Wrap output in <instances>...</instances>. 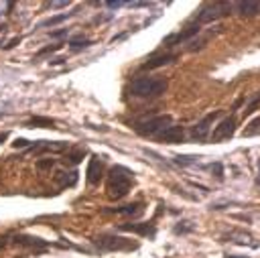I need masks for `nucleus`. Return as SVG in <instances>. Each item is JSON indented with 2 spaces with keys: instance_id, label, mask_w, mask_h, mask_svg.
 I'll return each mask as SVG.
<instances>
[{
  "instance_id": "obj_1",
  "label": "nucleus",
  "mask_w": 260,
  "mask_h": 258,
  "mask_svg": "<svg viewBox=\"0 0 260 258\" xmlns=\"http://www.w3.org/2000/svg\"><path fill=\"white\" fill-rule=\"evenodd\" d=\"M134 183L132 171H128L122 165H116L108 171V179H106V193L110 199H122L130 193Z\"/></svg>"
},
{
  "instance_id": "obj_2",
  "label": "nucleus",
  "mask_w": 260,
  "mask_h": 258,
  "mask_svg": "<svg viewBox=\"0 0 260 258\" xmlns=\"http://www.w3.org/2000/svg\"><path fill=\"white\" fill-rule=\"evenodd\" d=\"M169 83L162 77H138L130 83V93L134 98H158L167 91Z\"/></svg>"
},
{
  "instance_id": "obj_3",
  "label": "nucleus",
  "mask_w": 260,
  "mask_h": 258,
  "mask_svg": "<svg viewBox=\"0 0 260 258\" xmlns=\"http://www.w3.org/2000/svg\"><path fill=\"white\" fill-rule=\"evenodd\" d=\"M230 12H232V4H228V2H209V4H203L199 10H195L193 22H197L199 26L209 24L213 20H219V18L228 16Z\"/></svg>"
},
{
  "instance_id": "obj_4",
  "label": "nucleus",
  "mask_w": 260,
  "mask_h": 258,
  "mask_svg": "<svg viewBox=\"0 0 260 258\" xmlns=\"http://www.w3.org/2000/svg\"><path fill=\"white\" fill-rule=\"evenodd\" d=\"M171 116L169 114H162V116H154V118H148V120H140L136 122L134 130L140 134V136H158L165 128L171 126Z\"/></svg>"
},
{
  "instance_id": "obj_5",
  "label": "nucleus",
  "mask_w": 260,
  "mask_h": 258,
  "mask_svg": "<svg viewBox=\"0 0 260 258\" xmlns=\"http://www.w3.org/2000/svg\"><path fill=\"white\" fill-rule=\"evenodd\" d=\"M93 244L104 252H124V250H136V242H128L122 236H98L93 238Z\"/></svg>"
},
{
  "instance_id": "obj_6",
  "label": "nucleus",
  "mask_w": 260,
  "mask_h": 258,
  "mask_svg": "<svg viewBox=\"0 0 260 258\" xmlns=\"http://www.w3.org/2000/svg\"><path fill=\"white\" fill-rule=\"evenodd\" d=\"M219 110H215V112H209L205 118H201L197 124H193L191 126V138L193 140H197V142H203L207 136H209V130H211V126H213V122L219 118Z\"/></svg>"
},
{
  "instance_id": "obj_7",
  "label": "nucleus",
  "mask_w": 260,
  "mask_h": 258,
  "mask_svg": "<svg viewBox=\"0 0 260 258\" xmlns=\"http://www.w3.org/2000/svg\"><path fill=\"white\" fill-rule=\"evenodd\" d=\"M199 30H201V26H199L197 22H189V24H187V26H183L181 30H177V33H173V35H169V37L162 41V45H165V47H175V45L187 43V41H191L195 35H199Z\"/></svg>"
},
{
  "instance_id": "obj_8",
  "label": "nucleus",
  "mask_w": 260,
  "mask_h": 258,
  "mask_svg": "<svg viewBox=\"0 0 260 258\" xmlns=\"http://www.w3.org/2000/svg\"><path fill=\"white\" fill-rule=\"evenodd\" d=\"M236 132V116H228L223 118L211 132V142H223V140H230Z\"/></svg>"
},
{
  "instance_id": "obj_9",
  "label": "nucleus",
  "mask_w": 260,
  "mask_h": 258,
  "mask_svg": "<svg viewBox=\"0 0 260 258\" xmlns=\"http://www.w3.org/2000/svg\"><path fill=\"white\" fill-rule=\"evenodd\" d=\"M69 144L63 142V140H35L30 146H28V152L32 154H43V152H63L67 150Z\"/></svg>"
},
{
  "instance_id": "obj_10",
  "label": "nucleus",
  "mask_w": 260,
  "mask_h": 258,
  "mask_svg": "<svg viewBox=\"0 0 260 258\" xmlns=\"http://www.w3.org/2000/svg\"><path fill=\"white\" fill-rule=\"evenodd\" d=\"M118 230L132 232V234H138V236H144V238H154L156 236V225L152 221H146V223H120Z\"/></svg>"
},
{
  "instance_id": "obj_11",
  "label": "nucleus",
  "mask_w": 260,
  "mask_h": 258,
  "mask_svg": "<svg viewBox=\"0 0 260 258\" xmlns=\"http://www.w3.org/2000/svg\"><path fill=\"white\" fill-rule=\"evenodd\" d=\"M104 177V163L100 160V156H91L89 165H87V173H85V181L87 185H98Z\"/></svg>"
},
{
  "instance_id": "obj_12",
  "label": "nucleus",
  "mask_w": 260,
  "mask_h": 258,
  "mask_svg": "<svg viewBox=\"0 0 260 258\" xmlns=\"http://www.w3.org/2000/svg\"><path fill=\"white\" fill-rule=\"evenodd\" d=\"M175 59H177L175 53H154L142 63V69H158V67H165L169 63H173Z\"/></svg>"
},
{
  "instance_id": "obj_13",
  "label": "nucleus",
  "mask_w": 260,
  "mask_h": 258,
  "mask_svg": "<svg viewBox=\"0 0 260 258\" xmlns=\"http://www.w3.org/2000/svg\"><path fill=\"white\" fill-rule=\"evenodd\" d=\"M158 138H160L162 142H167V144H179V142H183V138H185V130H183V126L171 124L169 128H165V130L158 134Z\"/></svg>"
},
{
  "instance_id": "obj_14",
  "label": "nucleus",
  "mask_w": 260,
  "mask_h": 258,
  "mask_svg": "<svg viewBox=\"0 0 260 258\" xmlns=\"http://www.w3.org/2000/svg\"><path fill=\"white\" fill-rule=\"evenodd\" d=\"M12 244L22 246V248H49L51 246V242H45V240H41L37 236H24V234L14 236L12 238Z\"/></svg>"
},
{
  "instance_id": "obj_15",
  "label": "nucleus",
  "mask_w": 260,
  "mask_h": 258,
  "mask_svg": "<svg viewBox=\"0 0 260 258\" xmlns=\"http://www.w3.org/2000/svg\"><path fill=\"white\" fill-rule=\"evenodd\" d=\"M142 211H144V203H142V201L128 203V205H124V207H116V209H112V213L126 215V217H138Z\"/></svg>"
},
{
  "instance_id": "obj_16",
  "label": "nucleus",
  "mask_w": 260,
  "mask_h": 258,
  "mask_svg": "<svg viewBox=\"0 0 260 258\" xmlns=\"http://www.w3.org/2000/svg\"><path fill=\"white\" fill-rule=\"evenodd\" d=\"M228 242H234V244H242V246H252V248H258L260 244L258 242H254V238L252 236H248L246 232H230L228 234Z\"/></svg>"
},
{
  "instance_id": "obj_17",
  "label": "nucleus",
  "mask_w": 260,
  "mask_h": 258,
  "mask_svg": "<svg viewBox=\"0 0 260 258\" xmlns=\"http://www.w3.org/2000/svg\"><path fill=\"white\" fill-rule=\"evenodd\" d=\"M57 183H59V187L61 189H65V187H73L75 183H77V179H79V175H77V171H61V173H57Z\"/></svg>"
},
{
  "instance_id": "obj_18",
  "label": "nucleus",
  "mask_w": 260,
  "mask_h": 258,
  "mask_svg": "<svg viewBox=\"0 0 260 258\" xmlns=\"http://www.w3.org/2000/svg\"><path fill=\"white\" fill-rule=\"evenodd\" d=\"M240 16H246V18H252L260 12V2H238L236 4Z\"/></svg>"
},
{
  "instance_id": "obj_19",
  "label": "nucleus",
  "mask_w": 260,
  "mask_h": 258,
  "mask_svg": "<svg viewBox=\"0 0 260 258\" xmlns=\"http://www.w3.org/2000/svg\"><path fill=\"white\" fill-rule=\"evenodd\" d=\"M53 124H55V120H51V118L35 116V118H30L24 126H26V128H53Z\"/></svg>"
},
{
  "instance_id": "obj_20",
  "label": "nucleus",
  "mask_w": 260,
  "mask_h": 258,
  "mask_svg": "<svg viewBox=\"0 0 260 258\" xmlns=\"http://www.w3.org/2000/svg\"><path fill=\"white\" fill-rule=\"evenodd\" d=\"M69 16H71L69 12H63V14H55V16H49V18H45V20H41V22H39V28H45V26H55V24H61V22H65V20H67Z\"/></svg>"
},
{
  "instance_id": "obj_21",
  "label": "nucleus",
  "mask_w": 260,
  "mask_h": 258,
  "mask_svg": "<svg viewBox=\"0 0 260 258\" xmlns=\"http://www.w3.org/2000/svg\"><path fill=\"white\" fill-rule=\"evenodd\" d=\"M89 45H91V41H89V39H85V37H81V35H79V37H73V39L69 41V47H71L73 51H81V49H87Z\"/></svg>"
},
{
  "instance_id": "obj_22",
  "label": "nucleus",
  "mask_w": 260,
  "mask_h": 258,
  "mask_svg": "<svg viewBox=\"0 0 260 258\" xmlns=\"http://www.w3.org/2000/svg\"><path fill=\"white\" fill-rule=\"evenodd\" d=\"M197 160H199V156H195V154H177V156L173 158V163H175V165H181V167L195 165Z\"/></svg>"
},
{
  "instance_id": "obj_23",
  "label": "nucleus",
  "mask_w": 260,
  "mask_h": 258,
  "mask_svg": "<svg viewBox=\"0 0 260 258\" xmlns=\"http://www.w3.org/2000/svg\"><path fill=\"white\" fill-rule=\"evenodd\" d=\"M242 134H244V136H256V134H260V116L254 118V120H250Z\"/></svg>"
},
{
  "instance_id": "obj_24",
  "label": "nucleus",
  "mask_w": 260,
  "mask_h": 258,
  "mask_svg": "<svg viewBox=\"0 0 260 258\" xmlns=\"http://www.w3.org/2000/svg\"><path fill=\"white\" fill-rule=\"evenodd\" d=\"M83 156H85V148H75V150H71V152L67 154V160H69L71 165H77V163H81Z\"/></svg>"
},
{
  "instance_id": "obj_25",
  "label": "nucleus",
  "mask_w": 260,
  "mask_h": 258,
  "mask_svg": "<svg viewBox=\"0 0 260 258\" xmlns=\"http://www.w3.org/2000/svg\"><path fill=\"white\" fill-rule=\"evenodd\" d=\"M59 49H61V43H55V45L43 47L41 51H37V53H35V59H41V57H45V55H51V53H55V51H59Z\"/></svg>"
},
{
  "instance_id": "obj_26",
  "label": "nucleus",
  "mask_w": 260,
  "mask_h": 258,
  "mask_svg": "<svg viewBox=\"0 0 260 258\" xmlns=\"http://www.w3.org/2000/svg\"><path fill=\"white\" fill-rule=\"evenodd\" d=\"M195 230V225L191 223V221H179L177 225H175V234H189V232H193Z\"/></svg>"
},
{
  "instance_id": "obj_27",
  "label": "nucleus",
  "mask_w": 260,
  "mask_h": 258,
  "mask_svg": "<svg viewBox=\"0 0 260 258\" xmlns=\"http://www.w3.org/2000/svg\"><path fill=\"white\" fill-rule=\"evenodd\" d=\"M258 104H260V91L250 100V104H246V108H244V116H248V114H252L256 108H258Z\"/></svg>"
},
{
  "instance_id": "obj_28",
  "label": "nucleus",
  "mask_w": 260,
  "mask_h": 258,
  "mask_svg": "<svg viewBox=\"0 0 260 258\" xmlns=\"http://www.w3.org/2000/svg\"><path fill=\"white\" fill-rule=\"evenodd\" d=\"M53 165H55V158H39V160H37V169H39V171L51 169Z\"/></svg>"
},
{
  "instance_id": "obj_29",
  "label": "nucleus",
  "mask_w": 260,
  "mask_h": 258,
  "mask_svg": "<svg viewBox=\"0 0 260 258\" xmlns=\"http://www.w3.org/2000/svg\"><path fill=\"white\" fill-rule=\"evenodd\" d=\"M207 169H209L211 173H215V177H217V179H221V177H223V169H221V165H219V163H211V165H207Z\"/></svg>"
},
{
  "instance_id": "obj_30",
  "label": "nucleus",
  "mask_w": 260,
  "mask_h": 258,
  "mask_svg": "<svg viewBox=\"0 0 260 258\" xmlns=\"http://www.w3.org/2000/svg\"><path fill=\"white\" fill-rule=\"evenodd\" d=\"M12 146H14V148H28V146H30V140H26V138H16V140L12 142Z\"/></svg>"
},
{
  "instance_id": "obj_31",
  "label": "nucleus",
  "mask_w": 260,
  "mask_h": 258,
  "mask_svg": "<svg viewBox=\"0 0 260 258\" xmlns=\"http://www.w3.org/2000/svg\"><path fill=\"white\" fill-rule=\"evenodd\" d=\"M20 43V37H14V39H10L6 45H4V49H12V47H16Z\"/></svg>"
},
{
  "instance_id": "obj_32",
  "label": "nucleus",
  "mask_w": 260,
  "mask_h": 258,
  "mask_svg": "<svg viewBox=\"0 0 260 258\" xmlns=\"http://www.w3.org/2000/svg\"><path fill=\"white\" fill-rule=\"evenodd\" d=\"M67 33H69L67 28H61V30H55V33H51V37H53V39H59V37H65Z\"/></svg>"
},
{
  "instance_id": "obj_33",
  "label": "nucleus",
  "mask_w": 260,
  "mask_h": 258,
  "mask_svg": "<svg viewBox=\"0 0 260 258\" xmlns=\"http://www.w3.org/2000/svg\"><path fill=\"white\" fill-rule=\"evenodd\" d=\"M67 4H69V2H51L49 6H51V8H63V6H67Z\"/></svg>"
},
{
  "instance_id": "obj_34",
  "label": "nucleus",
  "mask_w": 260,
  "mask_h": 258,
  "mask_svg": "<svg viewBox=\"0 0 260 258\" xmlns=\"http://www.w3.org/2000/svg\"><path fill=\"white\" fill-rule=\"evenodd\" d=\"M106 4H108V8H120L124 2H120V0H118V2H106Z\"/></svg>"
},
{
  "instance_id": "obj_35",
  "label": "nucleus",
  "mask_w": 260,
  "mask_h": 258,
  "mask_svg": "<svg viewBox=\"0 0 260 258\" xmlns=\"http://www.w3.org/2000/svg\"><path fill=\"white\" fill-rule=\"evenodd\" d=\"M63 61H65V59H59V57H57V59H49V63H51V65H61Z\"/></svg>"
},
{
  "instance_id": "obj_36",
  "label": "nucleus",
  "mask_w": 260,
  "mask_h": 258,
  "mask_svg": "<svg viewBox=\"0 0 260 258\" xmlns=\"http://www.w3.org/2000/svg\"><path fill=\"white\" fill-rule=\"evenodd\" d=\"M225 258H250V256H240V254H225Z\"/></svg>"
},
{
  "instance_id": "obj_37",
  "label": "nucleus",
  "mask_w": 260,
  "mask_h": 258,
  "mask_svg": "<svg viewBox=\"0 0 260 258\" xmlns=\"http://www.w3.org/2000/svg\"><path fill=\"white\" fill-rule=\"evenodd\" d=\"M6 136H8L6 132H0V142H4V140H6Z\"/></svg>"
},
{
  "instance_id": "obj_38",
  "label": "nucleus",
  "mask_w": 260,
  "mask_h": 258,
  "mask_svg": "<svg viewBox=\"0 0 260 258\" xmlns=\"http://www.w3.org/2000/svg\"><path fill=\"white\" fill-rule=\"evenodd\" d=\"M256 183H258V185H260V173H258V179H256Z\"/></svg>"
},
{
  "instance_id": "obj_39",
  "label": "nucleus",
  "mask_w": 260,
  "mask_h": 258,
  "mask_svg": "<svg viewBox=\"0 0 260 258\" xmlns=\"http://www.w3.org/2000/svg\"><path fill=\"white\" fill-rule=\"evenodd\" d=\"M0 116H4V112H0Z\"/></svg>"
}]
</instances>
